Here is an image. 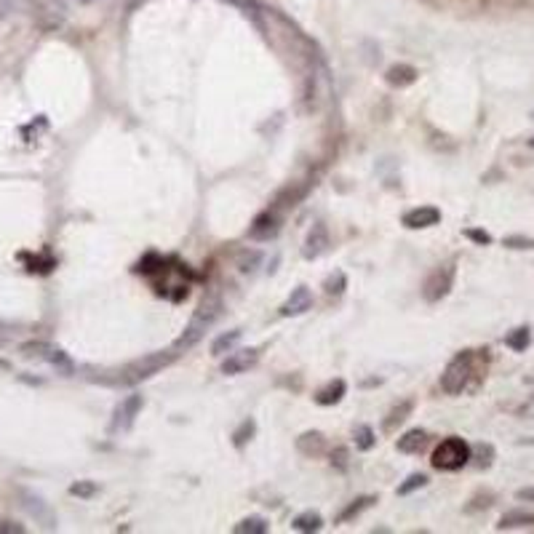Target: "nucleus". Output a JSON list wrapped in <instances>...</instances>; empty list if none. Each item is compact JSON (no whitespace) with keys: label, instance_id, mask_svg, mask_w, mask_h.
<instances>
[{"label":"nucleus","instance_id":"25","mask_svg":"<svg viewBox=\"0 0 534 534\" xmlns=\"http://www.w3.org/2000/svg\"><path fill=\"white\" fill-rule=\"evenodd\" d=\"M256 433V425L254 420H244V423L238 425V430L233 433V444L238 446V449H244L246 441H251V435Z\"/></svg>","mask_w":534,"mask_h":534},{"label":"nucleus","instance_id":"19","mask_svg":"<svg viewBox=\"0 0 534 534\" xmlns=\"http://www.w3.org/2000/svg\"><path fill=\"white\" fill-rule=\"evenodd\" d=\"M425 444H427V433L420 430V427H414V430H409L403 438H398V452H403V454H417Z\"/></svg>","mask_w":534,"mask_h":534},{"label":"nucleus","instance_id":"22","mask_svg":"<svg viewBox=\"0 0 534 534\" xmlns=\"http://www.w3.org/2000/svg\"><path fill=\"white\" fill-rule=\"evenodd\" d=\"M45 361L51 364L54 369H59V371H65V374H72L75 371V366H72V361L67 358L65 350H56V347H48V353H45Z\"/></svg>","mask_w":534,"mask_h":534},{"label":"nucleus","instance_id":"38","mask_svg":"<svg viewBox=\"0 0 534 534\" xmlns=\"http://www.w3.org/2000/svg\"><path fill=\"white\" fill-rule=\"evenodd\" d=\"M142 3H147V0H126V9L131 11V9H136V6H142Z\"/></svg>","mask_w":534,"mask_h":534},{"label":"nucleus","instance_id":"23","mask_svg":"<svg viewBox=\"0 0 534 534\" xmlns=\"http://www.w3.org/2000/svg\"><path fill=\"white\" fill-rule=\"evenodd\" d=\"M529 342H532V332L526 329V326H521V329H516V332H511L508 337H505V345L513 347V350H526L529 347Z\"/></svg>","mask_w":534,"mask_h":534},{"label":"nucleus","instance_id":"8","mask_svg":"<svg viewBox=\"0 0 534 534\" xmlns=\"http://www.w3.org/2000/svg\"><path fill=\"white\" fill-rule=\"evenodd\" d=\"M329 246H332V238H329L326 224L315 222V224H312V230L307 233V238H305L302 256H305V259H318L321 254H326V251H329Z\"/></svg>","mask_w":534,"mask_h":534},{"label":"nucleus","instance_id":"12","mask_svg":"<svg viewBox=\"0 0 534 534\" xmlns=\"http://www.w3.org/2000/svg\"><path fill=\"white\" fill-rule=\"evenodd\" d=\"M278 217H276V212H265L259 214L254 219V224L249 227V238H254V241H270V238H276L278 235Z\"/></svg>","mask_w":534,"mask_h":534},{"label":"nucleus","instance_id":"24","mask_svg":"<svg viewBox=\"0 0 534 534\" xmlns=\"http://www.w3.org/2000/svg\"><path fill=\"white\" fill-rule=\"evenodd\" d=\"M353 438H356V446L361 449V452H369L371 446L377 444V438H374V430H371L369 425H356V430H353Z\"/></svg>","mask_w":534,"mask_h":534},{"label":"nucleus","instance_id":"4","mask_svg":"<svg viewBox=\"0 0 534 534\" xmlns=\"http://www.w3.org/2000/svg\"><path fill=\"white\" fill-rule=\"evenodd\" d=\"M174 358H177V353H174V350H166V353H150V356L139 358V361L129 364V369L123 371V374H126V377H123V382L136 385V382H142V379H150L153 374H158L160 369H166Z\"/></svg>","mask_w":534,"mask_h":534},{"label":"nucleus","instance_id":"9","mask_svg":"<svg viewBox=\"0 0 534 534\" xmlns=\"http://www.w3.org/2000/svg\"><path fill=\"white\" fill-rule=\"evenodd\" d=\"M438 222H441V212L435 206H420V209L403 214V224L409 230H425V227H433Z\"/></svg>","mask_w":534,"mask_h":534},{"label":"nucleus","instance_id":"11","mask_svg":"<svg viewBox=\"0 0 534 534\" xmlns=\"http://www.w3.org/2000/svg\"><path fill=\"white\" fill-rule=\"evenodd\" d=\"M312 307V291L307 286H297V289L289 294V300L280 305V315H302Z\"/></svg>","mask_w":534,"mask_h":534},{"label":"nucleus","instance_id":"27","mask_svg":"<svg viewBox=\"0 0 534 534\" xmlns=\"http://www.w3.org/2000/svg\"><path fill=\"white\" fill-rule=\"evenodd\" d=\"M425 484H427V476H425V473H414V476H409V479L398 486V494L400 497H406V494H412V491L423 489Z\"/></svg>","mask_w":534,"mask_h":534},{"label":"nucleus","instance_id":"3","mask_svg":"<svg viewBox=\"0 0 534 534\" xmlns=\"http://www.w3.org/2000/svg\"><path fill=\"white\" fill-rule=\"evenodd\" d=\"M470 371H473V353H470V350L452 358V361L446 364L444 374H441V388H444V393H449V396L462 393L467 385V379H470Z\"/></svg>","mask_w":534,"mask_h":534},{"label":"nucleus","instance_id":"34","mask_svg":"<svg viewBox=\"0 0 534 534\" xmlns=\"http://www.w3.org/2000/svg\"><path fill=\"white\" fill-rule=\"evenodd\" d=\"M465 235L470 238V241H476V244H481V246L491 244V235L484 233V230H465Z\"/></svg>","mask_w":534,"mask_h":534},{"label":"nucleus","instance_id":"40","mask_svg":"<svg viewBox=\"0 0 534 534\" xmlns=\"http://www.w3.org/2000/svg\"><path fill=\"white\" fill-rule=\"evenodd\" d=\"M54 3H59V6H62V9H65V6H67V0H54Z\"/></svg>","mask_w":534,"mask_h":534},{"label":"nucleus","instance_id":"10","mask_svg":"<svg viewBox=\"0 0 534 534\" xmlns=\"http://www.w3.org/2000/svg\"><path fill=\"white\" fill-rule=\"evenodd\" d=\"M22 505H24V511L30 513L35 521H40L43 526H48V529H54V526H56L54 511H51V508L40 500V497H35V494H30V491H22Z\"/></svg>","mask_w":534,"mask_h":534},{"label":"nucleus","instance_id":"2","mask_svg":"<svg viewBox=\"0 0 534 534\" xmlns=\"http://www.w3.org/2000/svg\"><path fill=\"white\" fill-rule=\"evenodd\" d=\"M435 470H459L470 462V446L462 441V438H444L441 444L433 449V457H430Z\"/></svg>","mask_w":534,"mask_h":534},{"label":"nucleus","instance_id":"16","mask_svg":"<svg viewBox=\"0 0 534 534\" xmlns=\"http://www.w3.org/2000/svg\"><path fill=\"white\" fill-rule=\"evenodd\" d=\"M345 393H347L345 379H334V382H329L326 388L318 390L315 400H318L321 406H334V403H339V400H342V396H345Z\"/></svg>","mask_w":534,"mask_h":534},{"label":"nucleus","instance_id":"7","mask_svg":"<svg viewBox=\"0 0 534 534\" xmlns=\"http://www.w3.org/2000/svg\"><path fill=\"white\" fill-rule=\"evenodd\" d=\"M259 356L262 350L259 347H246V350H235L230 356L224 358L222 364V374H244L249 369H254L259 364Z\"/></svg>","mask_w":534,"mask_h":534},{"label":"nucleus","instance_id":"6","mask_svg":"<svg viewBox=\"0 0 534 534\" xmlns=\"http://www.w3.org/2000/svg\"><path fill=\"white\" fill-rule=\"evenodd\" d=\"M142 406H145V398H142L139 393L126 396V398L121 400V406L115 409V420H112V425H110L112 433H126V430H131L134 420H136V414L142 412Z\"/></svg>","mask_w":534,"mask_h":534},{"label":"nucleus","instance_id":"35","mask_svg":"<svg viewBox=\"0 0 534 534\" xmlns=\"http://www.w3.org/2000/svg\"><path fill=\"white\" fill-rule=\"evenodd\" d=\"M0 532L3 534H24V526H19V523H13V521H6V523H0Z\"/></svg>","mask_w":534,"mask_h":534},{"label":"nucleus","instance_id":"33","mask_svg":"<svg viewBox=\"0 0 534 534\" xmlns=\"http://www.w3.org/2000/svg\"><path fill=\"white\" fill-rule=\"evenodd\" d=\"M48 347H51V345H45V342H24L22 353H24V356H45V353H48Z\"/></svg>","mask_w":534,"mask_h":534},{"label":"nucleus","instance_id":"5","mask_svg":"<svg viewBox=\"0 0 534 534\" xmlns=\"http://www.w3.org/2000/svg\"><path fill=\"white\" fill-rule=\"evenodd\" d=\"M454 273H457V267H454V259L452 262H446V265H438L427 276V280H425V286H423V297L427 302H441L452 291V283H454Z\"/></svg>","mask_w":534,"mask_h":534},{"label":"nucleus","instance_id":"43","mask_svg":"<svg viewBox=\"0 0 534 534\" xmlns=\"http://www.w3.org/2000/svg\"><path fill=\"white\" fill-rule=\"evenodd\" d=\"M529 147H532V150H534V136H532V139H529Z\"/></svg>","mask_w":534,"mask_h":534},{"label":"nucleus","instance_id":"30","mask_svg":"<svg viewBox=\"0 0 534 534\" xmlns=\"http://www.w3.org/2000/svg\"><path fill=\"white\" fill-rule=\"evenodd\" d=\"M256 262H262V254H259V251H254V249H251V251L246 249V251H241V256H238V267H241L244 273L254 270Z\"/></svg>","mask_w":534,"mask_h":534},{"label":"nucleus","instance_id":"32","mask_svg":"<svg viewBox=\"0 0 534 534\" xmlns=\"http://www.w3.org/2000/svg\"><path fill=\"white\" fill-rule=\"evenodd\" d=\"M502 244L508 246V249H534L532 238H523V235H508Z\"/></svg>","mask_w":534,"mask_h":534},{"label":"nucleus","instance_id":"14","mask_svg":"<svg viewBox=\"0 0 534 534\" xmlns=\"http://www.w3.org/2000/svg\"><path fill=\"white\" fill-rule=\"evenodd\" d=\"M412 409H414V400L412 398H409V400H400L398 406H393L388 417L382 420V430H385V433H396V427L406 423V417L412 414Z\"/></svg>","mask_w":534,"mask_h":534},{"label":"nucleus","instance_id":"37","mask_svg":"<svg viewBox=\"0 0 534 534\" xmlns=\"http://www.w3.org/2000/svg\"><path fill=\"white\" fill-rule=\"evenodd\" d=\"M516 497L523 502H534V486H526V489H518L516 491Z\"/></svg>","mask_w":534,"mask_h":534},{"label":"nucleus","instance_id":"21","mask_svg":"<svg viewBox=\"0 0 534 534\" xmlns=\"http://www.w3.org/2000/svg\"><path fill=\"white\" fill-rule=\"evenodd\" d=\"M267 521L265 518H259V516H249V518H244L241 523H235L233 532L235 534H267Z\"/></svg>","mask_w":534,"mask_h":534},{"label":"nucleus","instance_id":"44","mask_svg":"<svg viewBox=\"0 0 534 534\" xmlns=\"http://www.w3.org/2000/svg\"><path fill=\"white\" fill-rule=\"evenodd\" d=\"M532 121H534V112H532Z\"/></svg>","mask_w":534,"mask_h":534},{"label":"nucleus","instance_id":"36","mask_svg":"<svg viewBox=\"0 0 534 534\" xmlns=\"http://www.w3.org/2000/svg\"><path fill=\"white\" fill-rule=\"evenodd\" d=\"M230 3H235V6H241V9H246V11H251V13L259 11V3H256V0H230Z\"/></svg>","mask_w":534,"mask_h":534},{"label":"nucleus","instance_id":"31","mask_svg":"<svg viewBox=\"0 0 534 534\" xmlns=\"http://www.w3.org/2000/svg\"><path fill=\"white\" fill-rule=\"evenodd\" d=\"M332 465L337 467V470H347V465H350V452H347L345 446H337L332 452Z\"/></svg>","mask_w":534,"mask_h":534},{"label":"nucleus","instance_id":"29","mask_svg":"<svg viewBox=\"0 0 534 534\" xmlns=\"http://www.w3.org/2000/svg\"><path fill=\"white\" fill-rule=\"evenodd\" d=\"M347 286V278L345 273H334V276H329L326 278V283H323V289H326V294H342Z\"/></svg>","mask_w":534,"mask_h":534},{"label":"nucleus","instance_id":"39","mask_svg":"<svg viewBox=\"0 0 534 534\" xmlns=\"http://www.w3.org/2000/svg\"><path fill=\"white\" fill-rule=\"evenodd\" d=\"M0 3H3V6H19L22 0H0Z\"/></svg>","mask_w":534,"mask_h":534},{"label":"nucleus","instance_id":"1","mask_svg":"<svg viewBox=\"0 0 534 534\" xmlns=\"http://www.w3.org/2000/svg\"><path fill=\"white\" fill-rule=\"evenodd\" d=\"M219 312H222V300H219V294H206L203 300H200L198 310L192 312V318H190L187 329L182 332V337H179L177 342H174V350H190V347H195L206 337V332L214 326V321L219 318Z\"/></svg>","mask_w":534,"mask_h":534},{"label":"nucleus","instance_id":"28","mask_svg":"<svg viewBox=\"0 0 534 534\" xmlns=\"http://www.w3.org/2000/svg\"><path fill=\"white\" fill-rule=\"evenodd\" d=\"M371 502H374V497H358V500H353V505H347L345 511L339 513V521H350L353 516H358L361 511H366Z\"/></svg>","mask_w":534,"mask_h":534},{"label":"nucleus","instance_id":"17","mask_svg":"<svg viewBox=\"0 0 534 534\" xmlns=\"http://www.w3.org/2000/svg\"><path fill=\"white\" fill-rule=\"evenodd\" d=\"M321 526H323V518H321V513H315V511L300 513V516L291 521V529H294V532H305V534L321 532Z\"/></svg>","mask_w":534,"mask_h":534},{"label":"nucleus","instance_id":"13","mask_svg":"<svg viewBox=\"0 0 534 534\" xmlns=\"http://www.w3.org/2000/svg\"><path fill=\"white\" fill-rule=\"evenodd\" d=\"M417 70H414L412 65H393L385 72V80H388L393 89H406V86H412V83H417Z\"/></svg>","mask_w":534,"mask_h":534},{"label":"nucleus","instance_id":"15","mask_svg":"<svg viewBox=\"0 0 534 534\" xmlns=\"http://www.w3.org/2000/svg\"><path fill=\"white\" fill-rule=\"evenodd\" d=\"M297 449H300L305 457H318L326 452V438L318 430H310V433H302L297 438Z\"/></svg>","mask_w":534,"mask_h":534},{"label":"nucleus","instance_id":"18","mask_svg":"<svg viewBox=\"0 0 534 534\" xmlns=\"http://www.w3.org/2000/svg\"><path fill=\"white\" fill-rule=\"evenodd\" d=\"M526 526H534V513L526 511H511L505 513L497 523V529H526Z\"/></svg>","mask_w":534,"mask_h":534},{"label":"nucleus","instance_id":"26","mask_svg":"<svg viewBox=\"0 0 534 534\" xmlns=\"http://www.w3.org/2000/svg\"><path fill=\"white\" fill-rule=\"evenodd\" d=\"M97 491H99V486H97L94 481H75V484L70 486V494H72V497H80V500H91Z\"/></svg>","mask_w":534,"mask_h":534},{"label":"nucleus","instance_id":"42","mask_svg":"<svg viewBox=\"0 0 534 534\" xmlns=\"http://www.w3.org/2000/svg\"><path fill=\"white\" fill-rule=\"evenodd\" d=\"M0 366H3V369H9V364H6V361H0Z\"/></svg>","mask_w":534,"mask_h":534},{"label":"nucleus","instance_id":"41","mask_svg":"<svg viewBox=\"0 0 534 534\" xmlns=\"http://www.w3.org/2000/svg\"><path fill=\"white\" fill-rule=\"evenodd\" d=\"M80 3H86V6H89V3H97V0H80Z\"/></svg>","mask_w":534,"mask_h":534},{"label":"nucleus","instance_id":"20","mask_svg":"<svg viewBox=\"0 0 534 534\" xmlns=\"http://www.w3.org/2000/svg\"><path fill=\"white\" fill-rule=\"evenodd\" d=\"M241 337H244V332H241V329H233V332H227V334H219V337L214 339V345H212V356H224V353H230V350L241 342Z\"/></svg>","mask_w":534,"mask_h":534}]
</instances>
